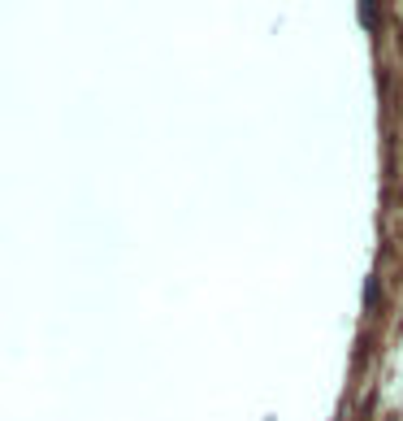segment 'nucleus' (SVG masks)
<instances>
[{
    "label": "nucleus",
    "mask_w": 403,
    "mask_h": 421,
    "mask_svg": "<svg viewBox=\"0 0 403 421\" xmlns=\"http://www.w3.org/2000/svg\"><path fill=\"white\" fill-rule=\"evenodd\" d=\"M373 300H377V278H368L364 283V309H373Z\"/></svg>",
    "instance_id": "f257e3e1"
}]
</instances>
